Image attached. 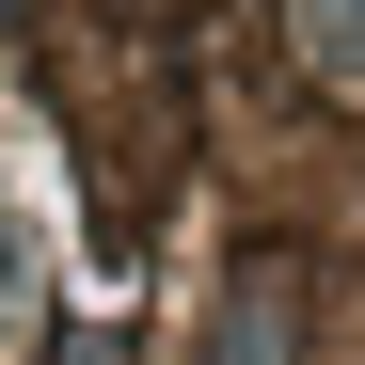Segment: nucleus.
I'll return each mask as SVG.
<instances>
[{
	"instance_id": "1",
	"label": "nucleus",
	"mask_w": 365,
	"mask_h": 365,
	"mask_svg": "<svg viewBox=\"0 0 365 365\" xmlns=\"http://www.w3.org/2000/svg\"><path fill=\"white\" fill-rule=\"evenodd\" d=\"M286 16H302V64L334 96H365V0H286Z\"/></svg>"
},
{
	"instance_id": "3",
	"label": "nucleus",
	"mask_w": 365,
	"mask_h": 365,
	"mask_svg": "<svg viewBox=\"0 0 365 365\" xmlns=\"http://www.w3.org/2000/svg\"><path fill=\"white\" fill-rule=\"evenodd\" d=\"M32 318V222H0V334Z\"/></svg>"
},
{
	"instance_id": "2",
	"label": "nucleus",
	"mask_w": 365,
	"mask_h": 365,
	"mask_svg": "<svg viewBox=\"0 0 365 365\" xmlns=\"http://www.w3.org/2000/svg\"><path fill=\"white\" fill-rule=\"evenodd\" d=\"M207 365H286V286H238V318L207 334Z\"/></svg>"
}]
</instances>
